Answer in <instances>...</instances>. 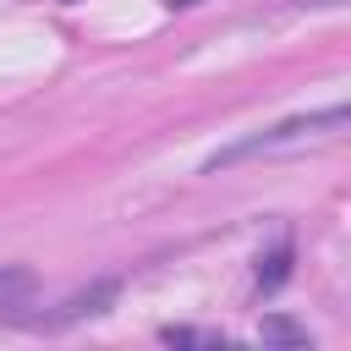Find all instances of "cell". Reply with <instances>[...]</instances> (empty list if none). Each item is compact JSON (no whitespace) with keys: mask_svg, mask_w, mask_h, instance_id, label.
Here are the masks:
<instances>
[{"mask_svg":"<svg viewBox=\"0 0 351 351\" xmlns=\"http://www.w3.org/2000/svg\"><path fill=\"white\" fill-rule=\"evenodd\" d=\"M346 121H351V115H346V104H329V110H318V115H291V121H280V126H269V132H252V137H241V143H230V148L208 154V159H203V176L230 170V165H241V159H252V154H269V148H285V143L318 137V132H340Z\"/></svg>","mask_w":351,"mask_h":351,"instance_id":"cell-1","label":"cell"},{"mask_svg":"<svg viewBox=\"0 0 351 351\" xmlns=\"http://www.w3.org/2000/svg\"><path fill=\"white\" fill-rule=\"evenodd\" d=\"M159 340H165V346H230L225 335H197V329H186V324H170V329H159Z\"/></svg>","mask_w":351,"mask_h":351,"instance_id":"cell-6","label":"cell"},{"mask_svg":"<svg viewBox=\"0 0 351 351\" xmlns=\"http://www.w3.org/2000/svg\"><path fill=\"white\" fill-rule=\"evenodd\" d=\"M121 302V280L115 274H99V280H88L82 291H71L49 318H38L44 329H66V324H82V318H99V313H110Z\"/></svg>","mask_w":351,"mask_h":351,"instance_id":"cell-2","label":"cell"},{"mask_svg":"<svg viewBox=\"0 0 351 351\" xmlns=\"http://www.w3.org/2000/svg\"><path fill=\"white\" fill-rule=\"evenodd\" d=\"M258 340H263V346H285V351H313V335H307V324H296L291 313H263V324H258Z\"/></svg>","mask_w":351,"mask_h":351,"instance_id":"cell-3","label":"cell"},{"mask_svg":"<svg viewBox=\"0 0 351 351\" xmlns=\"http://www.w3.org/2000/svg\"><path fill=\"white\" fill-rule=\"evenodd\" d=\"M165 11H186V5H197V0H159Z\"/></svg>","mask_w":351,"mask_h":351,"instance_id":"cell-7","label":"cell"},{"mask_svg":"<svg viewBox=\"0 0 351 351\" xmlns=\"http://www.w3.org/2000/svg\"><path fill=\"white\" fill-rule=\"evenodd\" d=\"M302 5H340V0H302Z\"/></svg>","mask_w":351,"mask_h":351,"instance_id":"cell-8","label":"cell"},{"mask_svg":"<svg viewBox=\"0 0 351 351\" xmlns=\"http://www.w3.org/2000/svg\"><path fill=\"white\" fill-rule=\"evenodd\" d=\"M33 296H38V274L27 263H0V307L11 313V307H27Z\"/></svg>","mask_w":351,"mask_h":351,"instance_id":"cell-5","label":"cell"},{"mask_svg":"<svg viewBox=\"0 0 351 351\" xmlns=\"http://www.w3.org/2000/svg\"><path fill=\"white\" fill-rule=\"evenodd\" d=\"M291 263H296V247H291V241H274L269 252H258V269H252L258 291H280V285L291 280Z\"/></svg>","mask_w":351,"mask_h":351,"instance_id":"cell-4","label":"cell"}]
</instances>
